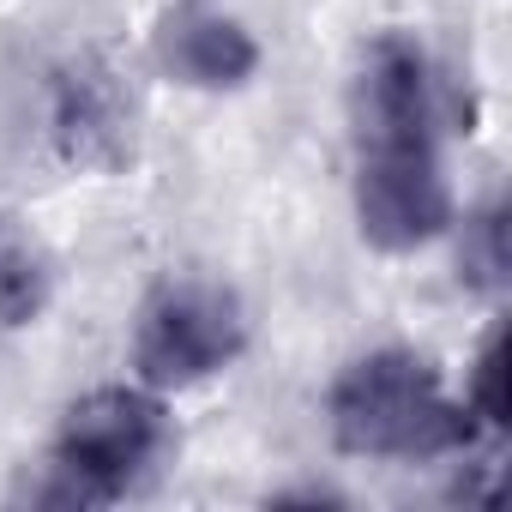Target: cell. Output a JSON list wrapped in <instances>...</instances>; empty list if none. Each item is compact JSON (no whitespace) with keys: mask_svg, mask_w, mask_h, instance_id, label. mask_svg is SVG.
Segmentation results:
<instances>
[{"mask_svg":"<svg viewBox=\"0 0 512 512\" xmlns=\"http://www.w3.org/2000/svg\"><path fill=\"white\" fill-rule=\"evenodd\" d=\"M458 266L470 290H500L506 284V199H482L476 211H464V247Z\"/></svg>","mask_w":512,"mask_h":512,"instance_id":"30bf717a","label":"cell"},{"mask_svg":"<svg viewBox=\"0 0 512 512\" xmlns=\"http://www.w3.org/2000/svg\"><path fill=\"white\" fill-rule=\"evenodd\" d=\"M175 452V422L151 386H91L55 422L49 458L31 482V506H115L139 494Z\"/></svg>","mask_w":512,"mask_h":512,"instance_id":"7a4b0ae2","label":"cell"},{"mask_svg":"<svg viewBox=\"0 0 512 512\" xmlns=\"http://www.w3.org/2000/svg\"><path fill=\"white\" fill-rule=\"evenodd\" d=\"M151 55L187 91H241L266 61L260 37L235 13H223L217 0H175L151 31Z\"/></svg>","mask_w":512,"mask_h":512,"instance_id":"52a82bcc","label":"cell"},{"mask_svg":"<svg viewBox=\"0 0 512 512\" xmlns=\"http://www.w3.org/2000/svg\"><path fill=\"white\" fill-rule=\"evenodd\" d=\"M458 223L440 151L356 157V229L374 253H416Z\"/></svg>","mask_w":512,"mask_h":512,"instance_id":"8992f818","label":"cell"},{"mask_svg":"<svg viewBox=\"0 0 512 512\" xmlns=\"http://www.w3.org/2000/svg\"><path fill=\"white\" fill-rule=\"evenodd\" d=\"M326 428L338 452L350 458H398V464H428V458H458L482 440L470 422L464 398L446 392L440 368L416 350H368L338 368L326 392Z\"/></svg>","mask_w":512,"mask_h":512,"instance_id":"6da1fadb","label":"cell"},{"mask_svg":"<svg viewBox=\"0 0 512 512\" xmlns=\"http://www.w3.org/2000/svg\"><path fill=\"white\" fill-rule=\"evenodd\" d=\"M43 133L55 163L79 175H121L139 151V103L103 49H73L49 67Z\"/></svg>","mask_w":512,"mask_h":512,"instance_id":"277c9868","label":"cell"},{"mask_svg":"<svg viewBox=\"0 0 512 512\" xmlns=\"http://www.w3.org/2000/svg\"><path fill=\"white\" fill-rule=\"evenodd\" d=\"M464 410L482 434H500L506 416H512V386H506V326H488V338L476 344L470 356V374H464Z\"/></svg>","mask_w":512,"mask_h":512,"instance_id":"9c48e42d","label":"cell"},{"mask_svg":"<svg viewBox=\"0 0 512 512\" xmlns=\"http://www.w3.org/2000/svg\"><path fill=\"white\" fill-rule=\"evenodd\" d=\"M356 157L440 151V79L410 31H380L350 79Z\"/></svg>","mask_w":512,"mask_h":512,"instance_id":"5b68a950","label":"cell"},{"mask_svg":"<svg viewBox=\"0 0 512 512\" xmlns=\"http://www.w3.org/2000/svg\"><path fill=\"white\" fill-rule=\"evenodd\" d=\"M247 350V308L217 278H163L133 314V380L151 392H187L235 368Z\"/></svg>","mask_w":512,"mask_h":512,"instance_id":"3957f363","label":"cell"},{"mask_svg":"<svg viewBox=\"0 0 512 512\" xmlns=\"http://www.w3.org/2000/svg\"><path fill=\"white\" fill-rule=\"evenodd\" d=\"M55 302V260L49 247L13 217L0 211V332L37 326Z\"/></svg>","mask_w":512,"mask_h":512,"instance_id":"ba28073f","label":"cell"}]
</instances>
